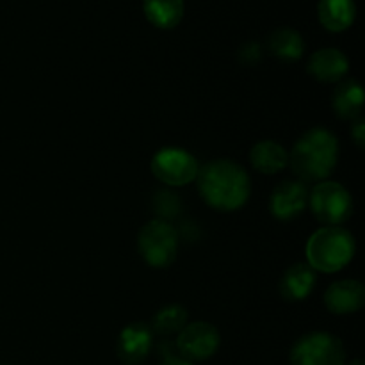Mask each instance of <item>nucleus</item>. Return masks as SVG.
I'll return each mask as SVG.
<instances>
[{
  "label": "nucleus",
  "instance_id": "nucleus-7",
  "mask_svg": "<svg viewBox=\"0 0 365 365\" xmlns=\"http://www.w3.org/2000/svg\"><path fill=\"white\" fill-rule=\"evenodd\" d=\"M150 168L155 178L173 187L191 184L200 171V164L195 155H191L187 150L175 148V146L159 150L153 155Z\"/></svg>",
  "mask_w": 365,
  "mask_h": 365
},
{
  "label": "nucleus",
  "instance_id": "nucleus-8",
  "mask_svg": "<svg viewBox=\"0 0 365 365\" xmlns=\"http://www.w3.org/2000/svg\"><path fill=\"white\" fill-rule=\"evenodd\" d=\"M220 331L214 324L196 321V323L185 324L178 331L177 348L182 359L189 362H200V360L210 359L220 348Z\"/></svg>",
  "mask_w": 365,
  "mask_h": 365
},
{
  "label": "nucleus",
  "instance_id": "nucleus-10",
  "mask_svg": "<svg viewBox=\"0 0 365 365\" xmlns=\"http://www.w3.org/2000/svg\"><path fill=\"white\" fill-rule=\"evenodd\" d=\"M153 346V331L145 323H132L120 331L118 337V359L125 365L145 362Z\"/></svg>",
  "mask_w": 365,
  "mask_h": 365
},
{
  "label": "nucleus",
  "instance_id": "nucleus-3",
  "mask_svg": "<svg viewBox=\"0 0 365 365\" xmlns=\"http://www.w3.org/2000/svg\"><path fill=\"white\" fill-rule=\"evenodd\" d=\"M305 253L312 269L337 273L355 257V237L342 227L319 228L307 241Z\"/></svg>",
  "mask_w": 365,
  "mask_h": 365
},
{
  "label": "nucleus",
  "instance_id": "nucleus-6",
  "mask_svg": "<svg viewBox=\"0 0 365 365\" xmlns=\"http://www.w3.org/2000/svg\"><path fill=\"white\" fill-rule=\"evenodd\" d=\"M292 365H344L346 351L341 339L328 331H312L296 341L291 349Z\"/></svg>",
  "mask_w": 365,
  "mask_h": 365
},
{
  "label": "nucleus",
  "instance_id": "nucleus-19",
  "mask_svg": "<svg viewBox=\"0 0 365 365\" xmlns=\"http://www.w3.org/2000/svg\"><path fill=\"white\" fill-rule=\"evenodd\" d=\"M187 324V310L182 305L163 307L152 319V331L159 335L178 334Z\"/></svg>",
  "mask_w": 365,
  "mask_h": 365
},
{
  "label": "nucleus",
  "instance_id": "nucleus-16",
  "mask_svg": "<svg viewBox=\"0 0 365 365\" xmlns=\"http://www.w3.org/2000/svg\"><path fill=\"white\" fill-rule=\"evenodd\" d=\"M317 16L321 25L330 32H342L355 21V2L353 0H319Z\"/></svg>",
  "mask_w": 365,
  "mask_h": 365
},
{
  "label": "nucleus",
  "instance_id": "nucleus-21",
  "mask_svg": "<svg viewBox=\"0 0 365 365\" xmlns=\"http://www.w3.org/2000/svg\"><path fill=\"white\" fill-rule=\"evenodd\" d=\"M351 138H353V141L356 143V146H359V148H364L365 146V123L362 120L356 121L355 127L351 128Z\"/></svg>",
  "mask_w": 365,
  "mask_h": 365
},
{
  "label": "nucleus",
  "instance_id": "nucleus-4",
  "mask_svg": "<svg viewBox=\"0 0 365 365\" xmlns=\"http://www.w3.org/2000/svg\"><path fill=\"white\" fill-rule=\"evenodd\" d=\"M139 253L148 266L164 269L177 259L178 232L166 220H152L141 228L138 237Z\"/></svg>",
  "mask_w": 365,
  "mask_h": 365
},
{
  "label": "nucleus",
  "instance_id": "nucleus-20",
  "mask_svg": "<svg viewBox=\"0 0 365 365\" xmlns=\"http://www.w3.org/2000/svg\"><path fill=\"white\" fill-rule=\"evenodd\" d=\"M239 59L245 64H255L260 59V46L257 43H246L239 52Z\"/></svg>",
  "mask_w": 365,
  "mask_h": 365
},
{
  "label": "nucleus",
  "instance_id": "nucleus-1",
  "mask_svg": "<svg viewBox=\"0 0 365 365\" xmlns=\"http://www.w3.org/2000/svg\"><path fill=\"white\" fill-rule=\"evenodd\" d=\"M198 189L203 202L220 212L237 210L248 202L252 180L242 166L228 159L207 163L198 171Z\"/></svg>",
  "mask_w": 365,
  "mask_h": 365
},
{
  "label": "nucleus",
  "instance_id": "nucleus-18",
  "mask_svg": "<svg viewBox=\"0 0 365 365\" xmlns=\"http://www.w3.org/2000/svg\"><path fill=\"white\" fill-rule=\"evenodd\" d=\"M146 18L159 29H173L184 18V0H145Z\"/></svg>",
  "mask_w": 365,
  "mask_h": 365
},
{
  "label": "nucleus",
  "instance_id": "nucleus-22",
  "mask_svg": "<svg viewBox=\"0 0 365 365\" xmlns=\"http://www.w3.org/2000/svg\"><path fill=\"white\" fill-rule=\"evenodd\" d=\"M160 365H192V362H189V360L182 359V356L170 355V356H166V359L163 360V364H160Z\"/></svg>",
  "mask_w": 365,
  "mask_h": 365
},
{
  "label": "nucleus",
  "instance_id": "nucleus-5",
  "mask_svg": "<svg viewBox=\"0 0 365 365\" xmlns=\"http://www.w3.org/2000/svg\"><path fill=\"white\" fill-rule=\"evenodd\" d=\"M309 205L317 221L328 227L346 223L353 214V198L339 182H319L309 192Z\"/></svg>",
  "mask_w": 365,
  "mask_h": 365
},
{
  "label": "nucleus",
  "instance_id": "nucleus-9",
  "mask_svg": "<svg viewBox=\"0 0 365 365\" xmlns=\"http://www.w3.org/2000/svg\"><path fill=\"white\" fill-rule=\"evenodd\" d=\"M309 187L302 180H285L277 185L269 200V210L277 220L298 217L309 205Z\"/></svg>",
  "mask_w": 365,
  "mask_h": 365
},
{
  "label": "nucleus",
  "instance_id": "nucleus-15",
  "mask_svg": "<svg viewBox=\"0 0 365 365\" xmlns=\"http://www.w3.org/2000/svg\"><path fill=\"white\" fill-rule=\"evenodd\" d=\"M331 107L342 120H359L364 107V89L359 81H346L335 88Z\"/></svg>",
  "mask_w": 365,
  "mask_h": 365
},
{
  "label": "nucleus",
  "instance_id": "nucleus-13",
  "mask_svg": "<svg viewBox=\"0 0 365 365\" xmlns=\"http://www.w3.org/2000/svg\"><path fill=\"white\" fill-rule=\"evenodd\" d=\"M316 287V273L309 264H294L280 280V294L287 302H302Z\"/></svg>",
  "mask_w": 365,
  "mask_h": 365
},
{
  "label": "nucleus",
  "instance_id": "nucleus-23",
  "mask_svg": "<svg viewBox=\"0 0 365 365\" xmlns=\"http://www.w3.org/2000/svg\"><path fill=\"white\" fill-rule=\"evenodd\" d=\"M344 365H364V362H362V360H359V359H356V360H353V362H349V364H344Z\"/></svg>",
  "mask_w": 365,
  "mask_h": 365
},
{
  "label": "nucleus",
  "instance_id": "nucleus-17",
  "mask_svg": "<svg viewBox=\"0 0 365 365\" xmlns=\"http://www.w3.org/2000/svg\"><path fill=\"white\" fill-rule=\"evenodd\" d=\"M267 48L277 59L292 63V61L302 59L303 52H305V43L298 31L284 27L271 32L267 38Z\"/></svg>",
  "mask_w": 365,
  "mask_h": 365
},
{
  "label": "nucleus",
  "instance_id": "nucleus-2",
  "mask_svg": "<svg viewBox=\"0 0 365 365\" xmlns=\"http://www.w3.org/2000/svg\"><path fill=\"white\" fill-rule=\"evenodd\" d=\"M339 160V141L323 127L310 128L292 146L289 166L302 182H323L334 173Z\"/></svg>",
  "mask_w": 365,
  "mask_h": 365
},
{
  "label": "nucleus",
  "instance_id": "nucleus-12",
  "mask_svg": "<svg viewBox=\"0 0 365 365\" xmlns=\"http://www.w3.org/2000/svg\"><path fill=\"white\" fill-rule=\"evenodd\" d=\"M349 70V61L341 50L337 48H321L310 56L309 64H307V71L312 75L316 81L334 82L342 81Z\"/></svg>",
  "mask_w": 365,
  "mask_h": 365
},
{
  "label": "nucleus",
  "instance_id": "nucleus-14",
  "mask_svg": "<svg viewBox=\"0 0 365 365\" xmlns=\"http://www.w3.org/2000/svg\"><path fill=\"white\" fill-rule=\"evenodd\" d=\"M250 163L259 173L274 175L289 166V153L274 141H259L250 152Z\"/></svg>",
  "mask_w": 365,
  "mask_h": 365
},
{
  "label": "nucleus",
  "instance_id": "nucleus-11",
  "mask_svg": "<svg viewBox=\"0 0 365 365\" xmlns=\"http://www.w3.org/2000/svg\"><path fill=\"white\" fill-rule=\"evenodd\" d=\"M365 303V289L359 280H341L324 292V305L331 314L348 316L359 312Z\"/></svg>",
  "mask_w": 365,
  "mask_h": 365
}]
</instances>
